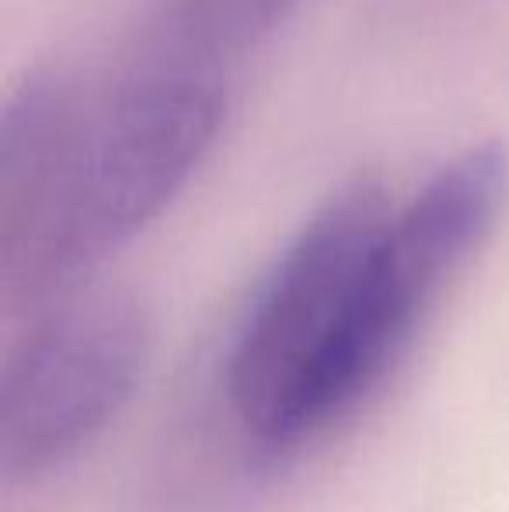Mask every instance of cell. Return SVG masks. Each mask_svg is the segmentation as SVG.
<instances>
[{
    "instance_id": "cell-1",
    "label": "cell",
    "mask_w": 509,
    "mask_h": 512,
    "mask_svg": "<svg viewBox=\"0 0 509 512\" xmlns=\"http://www.w3.org/2000/svg\"><path fill=\"white\" fill-rule=\"evenodd\" d=\"M227 112V70L143 42L67 115L0 154V297L7 314L70 297L98 262L185 189Z\"/></svg>"
},
{
    "instance_id": "cell-2",
    "label": "cell",
    "mask_w": 509,
    "mask_h": 512,
    "mask_svg": "<svg viewBox=\"0 0 509 512\" xmlns=\"http://www.w3.org/2000/svg\"><path fill=\"white\" fill-rule=\"evenodd\" d=\"M391 213L381 182L342 185L255 293L227 359V398L258 443L297 446L370 398L360 314Z\"/></svg>"
},
{
    "instance_id": "cell-3",
    "label": "cell",
    "mask_w": 509,
    "mask_h": 512,
    "mask_svg": "<svg viewBox=\"0 0 509 512\" xmlns=\"http://www.w3.org/2000/svg\"><path fill=\"white\" fill-rule=\"evenodd\" d=\"M154 321L123 290L63 297L21 335L0 380V471L32 481L67 464L126 405Z\"/></svg>"
},
{
    "instance_id": "cell-4",
    "label": "cell",
    "mask_w": 509,
    "mask_h": 512,
    "mask_svg": "<svg viewBox=\"0 0 509 512\" xmlns=\"http://www.w3.org/2000/svg\"><path fill=\"white\" fill-rule=\"evenodd\" d=\"M300 0H164L150 42L203 60L213 67L234 63L258 39L283 25Z\"/></svg>"
}]
</instances>
